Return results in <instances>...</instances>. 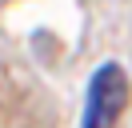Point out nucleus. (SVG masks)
Instances as JSON below:
<instances>
[{
	"label": "nucleus",
	"instance_id": "nucleus-1",
	"mask_svg": "<svg viewBox=\"0 0 132 128\" xmlns=\"http://www.w3.org/2000/svg\"><path fill=\"white\" fill-rule=\"evenodd\" d=\"M128 104V76L120 64H100L92 72L88 100H84V128H116Z\"/></svg>",
	"mask_w": 132,
	"mask_h": 128
}]
</instances>
